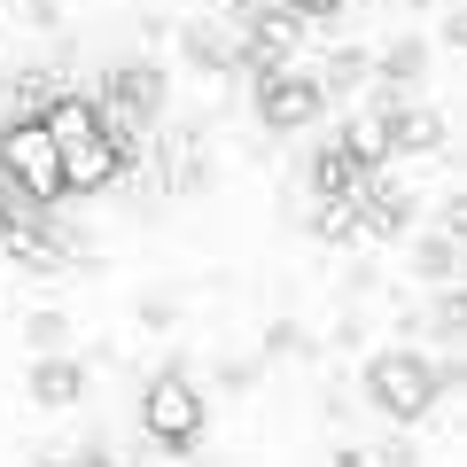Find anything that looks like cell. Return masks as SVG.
<instances>
[{
    "label": "cell",
    "mask_w": 467,
    "mask_h": 467,
    "mask_svg": "<svg viewBox=\"0 0 467 467\" xmlns=\"http://www.w3.org/2000/svg\"><path fill=\"white\" fill-rule=\"evenodd\" d=\"M0 250H8V257L32 250V202L8 195V187H0Z\"/></svg>",
    "instance_id": "cell-8"
},
{
    "label": "cell",
    "mask_w": 467,
    "mask_h": 467,
    "mask_svg": "<svg viewBox=\"0 0 467 467\" xmlns=\"http://www.w3.org/2000/svg\"><path fill=\"white\" fill-rule=\"evenodd\" d=\"M140 429H149L164 451H187L202 436V389L187 382V374H156L149 398H140Z\"/></svg>",
    "instance_id": "cell-4"
},
{
    "label": "cell",
    "mask_w": 467,
    "mask_h": 467,
    "mask_svg": "<svg viewBox=\"0 0 467 467\" xmlns=\"http://www.w3.org/2000/svg\"><path fill=\"white\" fill-rule=\"evenodd\" d=\"M436 367L429 358H413V350H382L367 367V398H374V413H389V420H420L436 405Z\"/></svg>",
    "instance_id": "cell-3"
},
{
    "label": "cell",
    "mask_w": 467,
    "mask_h": 467,
    "mask_svg": "<svg viewBox=\"0 0 467 467\" xmlns=\"http://www.w3.org/2000/svg\"><path fill=\"white\" fill-rule=\"evenodd\" d=\"M39 125H47L55 156H63V195H101V187L125 171V140L109 133V117L86 94H55L47 109H39Z\"/></svg>",
    "instance_id": "cell-1"
},
{
    "label": "cell",
    "mask_w": 467,
    "mask_h": 467,
    "mask_svg": "<svg viewBox=\"0 0 467 467\" xmlns=\"http://www.w3.org/2000/svg\"><path fill=\"white\" fill-rule=\"evenodd\" d=\"M319 101H327V86L304 78V70H265V78H257V117H265L273 133H296V125H312Z\"/></svg>",
    "instance_id": "cell-5"
},
{
    "label": "cell",
    "mask_w": 467,
    "mask_h": 467,
    "mask_svg": "<svg viewBox=\"0 0 467 467\" xmlns=\"http://www.w3.org/2000/svg\"><path fill=\"white\" fill-rule=\"evenodd\" d=\"M281 8H296V16H335L343 0H281Z\"/></svg>",
    "instance_id": "cell-9"
},
{
    "label": "cell",
    "mask_w": 467,
    "mask_h": 467,
    "mask_svg": "<svg viewBox=\"0 0 467 467\" xmlns=\"http://www.w3.org/2000/svg\"><path fill=\"white\" fill-rule=\"evenodd\" d=\"M47 467H109V460H94V451H78V460H47Z\"/></svg>",
    "instance_id": "cell-10"
},
{
    "label": "cell",
    "mask_w": 467,
    "mask_h": 467,
    "mask_svg": "<svg viewBox=\"0 0 467 467\" xmlns=\"http://www.w3.org/2000/svg\"><path fill=\"white\" fill-rule=\"evenodd\" d=\"M0 187H8V195H24L32 211L63 202V156H55V140H47V125H39V117H16V125L0 133Z\"/></svg>",
    "instance_id": "cell-2"
},
{
    "label": "cell",
    "mask_w": 467,
    "mask_h": 467,
    "mask_svg": "<svg viewBox=\"0 0 467 467\" xmlns=\"http://www.w3.org/2000/svg\"><path fill=\"white\" fill-rule=\"evenodd\" d=\"M78 389H86V367H78V358H39V367H32V398H39V405H70Z\"/></svg>",
    "instance_id": "cell-6"
},
{
    "label": "cell",
    "mask_w": 467,
    "mask_h": 467,
    "mask_svg": "<svg viewBox=\"0 0 467 467\" xmlns=\"http://www.w3.org/2000/svg\"><path fill=\"white\" fill-rule=\"evenodd\" d=\"M288 39H296V16H257V24H250V63H257V70H281Z\"/></svg>",
    "instance_id": "cell-7"
}]
</instances>
